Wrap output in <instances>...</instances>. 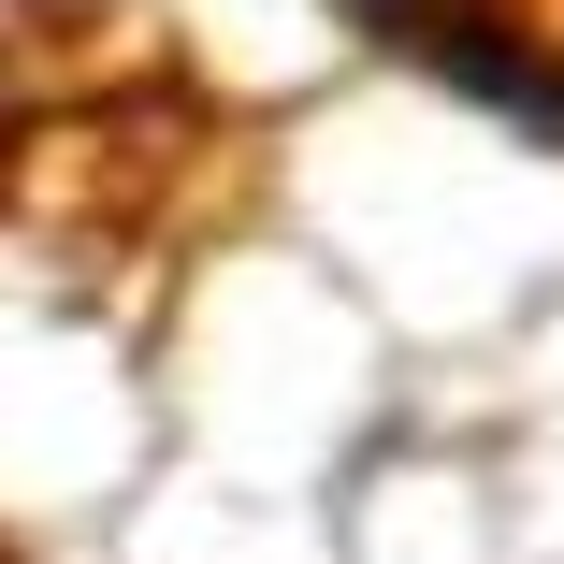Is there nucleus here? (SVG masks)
Returning <instances> with one entry per match:
<instances>
[{
	"instance_id": "1",
	"label": "nucleus",
	"mask_w": 564,
	"mask_h": 564,
	"mask_svg": "<svg viewBox=\"0 0 564 564\" xmlns=\"http://www.w3.org/2000/svg\"><path fill=\"white\" fill-rule=\"evenodd\" d=\"M304 101L232 73L188 0H0V275L87 318L131 377L203 290L290 232Z\"/></svg>"
},
{
	"instance_id": "2",
	"label": "nucleus",
	"mask_w": 564,
	"mask_h": 564,
	"mask_svg": "<svg viewBox=\"0 0 564 564\" xmlns=\"http://www.w3.org/2000/svg\"><path fill=\"white\" fill-rule=\"evenodd\" d=\"M333 30L564 160V0H333Z\"/></svg>"
},
{
	"instance_id": "3",
	"label": "nucleus",
	"mask_w": 564,
	"mask_h": 564,
	"mask_svg": "<svg viewBox=\"0 0 564 564\" xmlns=\"http://www.w3.org/2000/svg\"><path fill=\"white\" fill-rule=\"evenodd\" d=\"M0 564H44V550H30V521H0Z\"/></svg>"
}]
</instances>
